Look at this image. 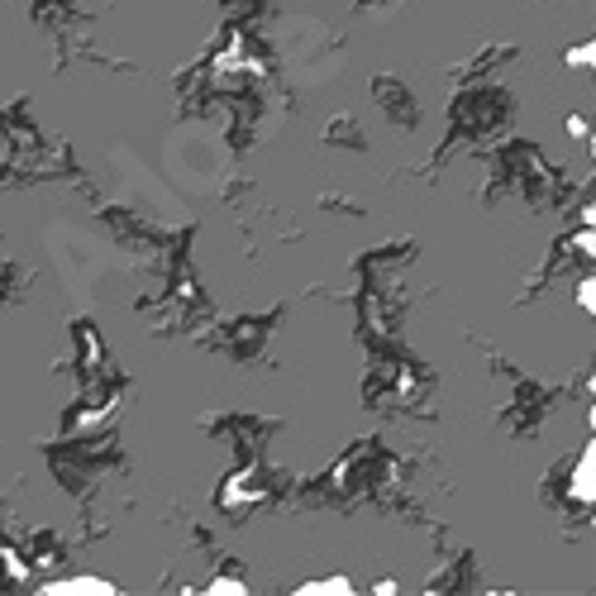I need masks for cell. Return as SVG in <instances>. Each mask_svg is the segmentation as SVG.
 Instances as JSON below:
<instances>
[{
    "mask_svg": "<svg viewBox=\"0 0 596 596\" xmlns=\"http://www.w3.org/2000/svg\"><path fill=\"white\" fill-rule=\"evenodd\" d=\"M568 62H572V68H591V44H587V48H572Z\"/></svg>",
    "mask_w": 596,
    "mask_h": 596,
    "instance_id": "cell-6",
    "label": "cell"
},
{
    "mask_svg": "<svg viewBox=\"0 0 596 596\" xmlns=\"http://www.w3.org/2000/svg\"><path fill=\"white\" fill-rule=\"evenodd\" d=\"M568 497H572V506H591V497H596V449H591V444L578 454V463H572Z\"/></svg>",
    "mask_w": 596,
    "mask_h": 596,
    "instance_id": "cell-1",
    "label": "cell"
},
{
    "mask_svg": "<svg viewBox=\"0 0 596 596\" xmlns=\"http://www.w3.org/2000/svg\"><path fill=\"white\" fill-rule=\"evenodd\" d=\"M62 596V591H100V596H110L115 582H105V578H68V582H48V596Z\"/></svg>",
    "mask_w": 596,
    "mask_h": 596,
    "instance_id": "cell-3",
    "label": "cell"
},
{
    "mask_svg": "<svg viewBox=\"0 0 596 596\" xmlns=\"http://www.w3.org/2000/svg\"><path fill=\"white\" fill-rule=\"evenodd\" d=\"M258 497H263V486L253 482L248 473L229 477V486H225V506H239V501H258Z\"/></svg>",
    "mask_w": 596,
    "mask_h": 596,
    "instance_id": "cell-2",
    "label": "cell"
},
{
    "mask_svg": "<svg viewBox=\"0 0 596 596\" xmlns=\"http://www.w3.org/2000/svg\"><path fill=\"white\" fill-rule=\"evenodd\" d=\"M210 591H229V596H248L244 582H234V578H220V582H210Z\"/></svg>",
    "mask_w": 596,
    "mask_h": 596,
    "instance_id": "cell-5",
    "label": "cell"
},
{
    "mask_svg": "<svg viewBox=\"0 0 596 596\" xmlns=\"http://www.w3.org/2000/svg\"><path fill=\"white\" fill-rule=\"evenodd\" d=\"M320 591H339V596H349V591H353V582H349V578H320V582H306V587H301V596H320Z\"/></svg>",
    "mask_w": 596,
    "mask_h": 596,
    "instance_id": "cell-4",
    "label": "cell"
}]
</instances>
